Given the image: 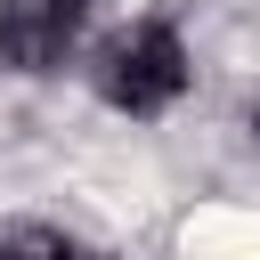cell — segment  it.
<instances>
[{
	"instance_id": "cell-1",
	"label": "cell",
	"mask_w": 260,
	"mask_h": 260,
	"mask_svg": "<svg viewBox=\"0 0 260 260\" xmlns=\"http://www.w3.org/2000/svg\"><path fill=\"white\" fill-rule=\"evenodd\" d=\"M89 81H98V98H106L114 114L154 122V114H171V106L187 98L195 57H187V41H179V24H171V16H138V24H122L114 41H98Z\"/></svg>"
},
{
	"instance_id": "cell-2",
	"label": "cell",
	"mask_w": 260,
	"mask_h": 260,
	"mask_svg": "<svg viewBox=\"0 0 260 260\" xmlns=\"http://www.w3.org/2000/svg\"><path fill=\"white\" fill-rule=\"evenodd\" d=\"M89 24V0H0V73H57Z\"/></svg>"
},
{
	"instance_id": "cell-3",
	"label": "cell",
	"mask_w": 260,
	"mask_h": 260,
	"mask_svg": "<svg viewBox=\"0 0 260 260\" xmlns=\"http://www.w3.org/2000/svg\"><path fill=\"white\" fill-rule=\"evenodd\" d=\"M0 260H73V244L41 219H16V228H0Z\"/></svg>"
},
{
	"instance_id": "cell-4",
	"label": "cell",
	"mask_w": 260,
	"mask_h": 260,
	"mask_svg": "<svg viewBox=\"0 0 260 260\" xmlns=\"http://www.w3.org/2000/svg\"><path fill=\"white\" fill-rule=\"evenodd\" d=\"M73 260H106V252H73Z\"/></svg>"
},
{
	"instance_id": "cell-5",
	"label": "cell",
	"mask_w": 260,
	"mask_h": 260,
	"mask_svg": "<svg viewBox=\"0 0 260 260\" xmlns=\"http://www.w3.org/2000/svg\"><path fill=\"white\" fill-rule=\"evenodd\" d=\"M252 138H260V106H252Z\"/></svg>"
}]
</instances>
